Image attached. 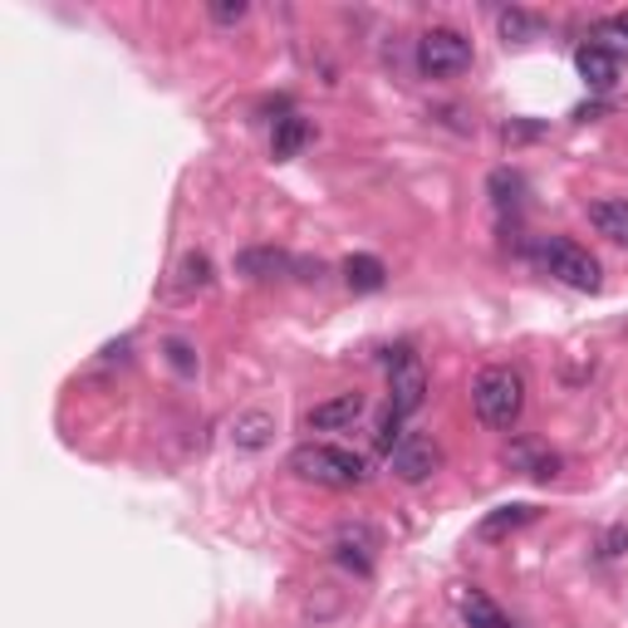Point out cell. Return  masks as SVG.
<instances>
[{
  "instance_id": "1",
  "label": "cell",
  "mask_w": 628,
  "mask_h": 628,
  "mask_svg": "<svg viewBox=\"0 0 628 628\" xmlns=\"http://www.w3.org/2000/svg\"><path fill=\"white\" fill-rule=\"evenodd\" d=\"M472 402H476V418H482L491 433H511L526 412V379L505 363H491V369L476 373L472 383Z\"/></svg>"
},
{
  "instance_id": "2",
  "label": "cell",
  "mask_w": 628,
  "mask_h": 628,
  "mask_svg": "<svg viewBox=\"0 0 628 628\" xmlns=\"http://www.w3.org/2000/svg\"><path fill=\"white\" fill-rule=\"evenodd\" d=\"M290 472L299 482H315V486H334V491H349V486L369 482V462L349 447H330V443H305L290 452Z\"/></svg>"
},
{
  "instance_id": "3",
  "label": "cell",
  "mask_w": 628,
  "mask_h": 628,
  "mask_svg": "<svg viewBox=\"0 0 628 628\" xmlns=\"http://www.w3.org/2000/svg\"><path fill=\"white\" fill-rule=\"evenodd\" d=\"M530 256H536V266L546 270V275H555L560 285L589 290V295L599 290V260L589 256L585 246H575V241H565V236H540L536 246H530Z\"/></svg>"
},
{
  "instance_id": "4",
  "label": "cell",
  "mask_w": 628,
  "mask_h": 628,
  "mask_svg": "<svg viewBox=\"0 0 628 628\" xmlns=\"http://www.w3.org/2000/svg\"><path fill=\"white\" fill-rule=\"evenodd\" d=\"M418 69L423 79H457L472 69V40L452 25H433L418 35Z\"/></svg>"
},
{
  "instance_id": "5",
  "label": "cell",
  "mask_w": 628,
  "mask_h": 628,
  "mask_svg": "<svg viewBox=\"0 0 628 628\" xmlns=\"http://www.w3.org/2000/svg\"><path fill=\"white\" fill-rule=\"evenodd\" d=\"M388 466L398 482L423 486V482H433L437 466H443V447H437L427 433H402V443L388 452Z\"/></svg>"
},
{
  "instance_id": "6",
  "label": "cell",
  "mask_w": 628,
  "mask_h": 628,
  "mask_svg": "<svg viewBox=\"0 0 628 628\" xmlns=\"http://www.w3.org/2000/svg\"><path fill=\"white\" fill-rule=\"evenodd\" d=\"M379 530L369 526V521H349V526L334 530L330 540V555L334 565H344L349 575H373V560H379Z\"/></svg>"
},
{
  "instance_id": "7",
  "label": "cell",
  "mask_w": 628,
  "mask_h": 628,
  "mask_svg": "<svg viewBox=\"0 0 628 628\" xmlns=\"http://www.w3.org/2000/svg\"><path fill=\"white\" fill-rule=\"evenodd\" d=\"M388 369H393L388 408L398 412V418H412V412H418V408L427 402V373H423V363L412 359L408 349H398V354L388 359Z\"/></svg>"
},
{
  "instance_id": "8",
  "label": "cell",
  "mask_w": 628,
  "mask_h": 628,
  "mask_svg": "<svg viewBox=\"0 0 628 628\" xmlns=\"http://www.w3.org/2000/svg\"><path fill=\"white\" fill-rule=\"evenodd\" d=\"M363 418V393H334V398L315 402L305 412V427L309 433H339V427H354Z\"/></svg>"
},
{
  "instance_id": "9",
  "label": "cell",
  "mask_w": 628,
  "mask_h": 628,
  "mask_svg": "<svg viewBox=\"0 0 628 628\" xmlns=\"http://www.w3.org/2000/svg\"><path fill=\"white\" fill-rule=\"evenodd\" d=\"M575 69L589 89H614L618 84V54L608 44H579L575 50Z\"/></svg>"
},
{
  "instance_id": "10",
  "label": "cell",
  "mask_w": 628,
  "mask_h": 628,
  "mask_svg": "<svg viewBox=\"0 0 628 628\" xmlns=\"http://www.w3.org/2000/svg\"><path fill=\"white\" fill-rule=\"evenodd\" d=\"M270 437H275V418H270L266 408H246L231 418V443H236L241 452H266Z\"/></svg>"
},
{
  "instance_id": "11",
  "label": "cell",
  "mask_w": 628,
  "mask_h": 628,
  "mask_svg": "<svg viewBox=\"0 0 628 628\" xmlns=\"http://www.w3.org/2000/svg\"><path fill=\"white\" fill-rule=\"evenodd\" d=\"M589 227H594L599 236H608L614 246H628V196L589 202Z\"/></svg>"
},
{
  "instance_id": "12",
  "label": "cell",
  "mask_w": 628,
  "mask_h": 628,
  "mask_svg": "<svg viewBox=\"0 0 628 628\" xmlns=\"http://www.w3.org/2000/svg\"><path fill=\"white\" fill-rule=\"evenodd\" d=\"M290 266H295V260H290L285 251H270V246H251L236 256V270L251 280H275V275H285Z\"/></svg>"
},
{
  "instance_id": "13",
  "label": "cell",
  "mask_w": 628,
  "mask_h": 628,
  "mask_svg": "<svg viewBox=\"0 0 628 628\" xmlns=\"http://www.w3.org/2000/svg\"><path fill=\"white\" fill-rule=\"evenodd\" d=\"M344 280H349V290H359V295H373V290H383V280H388V266H383L379 256H349L344 260Z\"/></svg>"
},
{
  "instance_id": "14",
  "label": "cell",
  "mask_w": 628,
  "mask_h": 628,
  "mask_svg": "<svg viewBox=\"0 0 628 628\" xmlns=\"http://www.w3.org/2000/svg\"><path fill=\"white\" fill-rule=\"evenodd\" d=\"M305 143H309V124L299 114H285V118H275V133H270V153L275 157H299L305 153Z\"/></svg>"
},
{
  "instance_id": "15",
  "label": "cell",
  "mask_w": 628,
  "mask_h": 628,
  "mask_svg": "<svg viewBox=\"0 0 628 628\" xmlns=\"http://www.w3.org/2000/svg\"><path fill=\"white\" fill-rule=\"evenodd\" d=\"M536 521V505H501V511H491L482 521V540H501L505 530H521Z\"/></svg>"
},
{
  "instance_id": "16",
  "label": "cell",
  "mask_w": 628,
  "mask_h": 628,
  "mask_svg": "<svg viewBox=\"0 0 628 628\" xmlns=\"http://www.w3.org/2000/svg\"><path fill=\"white\" fill-rule=\"evenodd\" d=\"M462 618H466L472 628H511V618H505L501 608H496L491 599L482 594V589H472V594L462 599Z\"/></svg>"
},
{
  "instance_id": "17",
  "label": "cell",
  "mask_w": 628,
  "mask_h": 628,
  "mask_svg": "<svg viewBox=\"0 0 628 628\" xmlns=\"http://www.w3.org/2000/svg\"><path fill=\"white\" fill-rule=\"evenodd\" d=\"M177 285H182V290H206V285H212V260H206L202 251H187V256L177 260Z\"/></svg>"
},
{
  "instance_id": "18",
  "label": "cell",
  "mask_w": 628,
  "mask_h": 628,
  "mask_svg": "<svg viewBox=\"0 0 628 628\" xmlns=\"http://www.w3.org/2000/svg\"><path fill=\"white\" fill-rule=\"evenodd\" d=\"M511 462H515V466H526L530 476H555L560 457H555V452H546V447H536V443H521V447L511 452Z\"/></svg>"
},
{
  "instance_id": "19",
  "label": "cell",
  "mask_w": 628,
  "mask_h": 628,
  "mask_svg": "<svg viewBox=\"0 0 628 628\" xmlns=\"http://www.w3.org/2000/svg\"><path fill=\"white\" fill-rule=\"evenodd\" d=\"M536 30H540V21H536V15H526V11H505L501 15V35H505V40H515V44L530 40Z\"/></svg>"
},
{
  "instance_id": "20",
  "label": "cell",
  "mask_w": 628,
  "mask_h": 628,
  "mask_svg": "<svg viewBox=\"0 0 628 628\" xmlns=\"http://www.w3.org/2000/svg\"><path fill=\"white\" fill-rule=\"evenodd\" d=\"M167 363H172L177 373H187V379H192V373H196V354H192V344L167 339Z\"/></svg>"
},
{
  "instance_id": "21",
  "label": "cell",
  "mask_w": 628,
  "mask_h": 628,
  "mask_svg": "<svg viewBox=\"0 0 628 628\" xmlns=\"http://www.w3.org/2000/svg\"><path fill=\"white\" fill-rule=\"evenodd\" d=\"M246 15H251L246 0H236V5H212V21H217V25H241Z\"/></svg>"
},
{
  "instance_id": "22",
  "label": "cell",
  "mask_w": 628,
  "mask_h": 628,
  "mask_svg": "<svg viewBox=\"0 0 628 628\" xmlns=\"http://www.w3.org/2000/svg\"><path fill=\"white\" fill-rule=\"evenodd\" d=\"M614 30H618V35H624V40H628V11H624V15H614Z\"/></svg>"
}]
</instances>
